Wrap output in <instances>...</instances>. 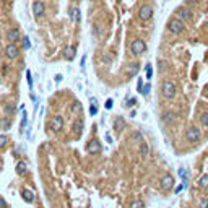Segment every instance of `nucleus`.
Returning <instances> with one entry per match:
<instances>
[{"mask_svg": "<svg viewBox=\"0 0 208 208\" xmlns=\"http://www.w3.org/2000/svg\"><path fill=\"white\" fill-rule=\"evenodd\" d=\"M163 96H164L166 99H173L176 98V93H177V86H176V83H173L171 80H166L164 83H163Z\"/></svg>", "mask_w": 208, "mask_h": 208, "instance_id": "nucleus-1", "label": "nucleus"}, {"mask_svg": "<svg viewBox=\"0 0 208 208\" xmlns=\"http://www.w3.org/2000/svg\"><path fill=\"white\" fill-rule=\"evenodd\" d=\"M167 29H169L173 34H181L182 31L185 29V23H184L179 17H176L167 23Z\"/></svg>", "mask_w": 208, "mask_h": 208, "instance_id": "nucleus-2", "label": "nucleus"}, {"mask_svg": "<svg viewBox=\"0 0 208 208\" xmlns=\"http://www.w3.org/2000/svg\"><path fill=\"white\" fill-rule=\"evenodd\" d=\"M145 50H146V44H145L143 39H135V41L130 44V52L133 55H140V54H143Z\"/></svg>", "mask_w": 208, "mask_h": 208, "instance_id": "nucleus-3", "label": "nucleus"}, {"mask_svg": "<svg viewBox=\"0 0 208 208\" xmlns=\"http://www.w3.org/2000/svg\"><path fill=\"white\" fill-rule=\"evenodd\" d=\"M151 17H153V7L151 5H143L142 8L138 11V18L142 20V21H148Z\"/></svg>", "mask_w": 208, "mask_h": 208, "instance_id": "nucleus-4", "label": "nucleus"}, {"mask_svg": "<svg viewBox=\"0 0 208 208\" xmlns=\"http://www.w3.org/2000/svg\"><path fill=\"white\" fill-rule=\"evenodd\" d=\"M33 13L36 18H41L44 13H46V5L41 2V0H34L33 2Z\"/></svg>", "mask_w": 208, "mask_h": 208, "instance_id": "nucleus-5", "label": "nucleus"}, {"mask_svg": "<svg viewBox=\"0 0 208 208\" xmlns=\"http://www.w3.org/2000/svg\"><path fill=\"white\" fill-rule=\"evenodd\" d=\"M173 185H174V177L171 174H166L164 177H161V181H159V187H161L164 192L173 189Z\"/></svg>", "mask_w": 208, "mask_h": 208, "instance_id": "nucleus-6", "label": "nucleus"}, {"mask_svg": "<svg viewBox=\"0 0 208 208\" xmlns=\"http://www.w3.org/2000/svg\"><path fill=\"white\" fill-rule=\"evenodd\" d=\"M20 54V49L17 47V44L15 42H8V46L5 47V55L8 59H17Z\"/></svg>", "mask_w": 208, "mask_h": 208, "instance_id": "nucleus-7", "label": "nucleus"}, {"mask_svg": "<svg viewBox=\"0 0 208 208\" xmlns=\"http://www.w3.org/2000/svg\"><path fill=\"white\" fill-rule=\"evenodd\" d=\"M63 127V119L60 115H54V117L50 119V130L52 132H59Z\"/></svg>", "mask_w": 208, "mask_h": 208, "instance_id": "nucleus-8", "label": "nucleus"}, {"mask_svg": "<svg viewBox=\"0 0 208 208\" xmlns=\"http://www.w3.org/2000/svg\"><path fill=\"white\" fill-rule=\"evenodd\" d=\"M86 151L90 154H98L99 151H101V143H99L98 140H91V142L86 145Z\"/></svg>", "mask_w": 208, "mask_h": 208, "instance_id": "nucleus-9", "label": "nucleus"}, {"mask_svg": "<svg viewBox=\"0 0 208 208\" xmlns=\"http://www.w3.org/2000/svg\"><path fill=\"white\" fill-rule=\"evenodd\" d=\"M5 38H7V41H8V42H17L20 39V29H18V28H10V29L7 31Z\"/></svg>", "mask_w": 208, "mask_h": 208, "instance_id": "nucleus-10", "label": "nucleus"}, {"mask_svg": "<svg viewBox=\"0 0 208 208\" xmlns=\"http://www.w3.org/2000/svg\"><path fill=\"white\" fill-rule=\"evenodd\" d=\"M185 138L189 140V142H197L200 138V130L197 127H190V129L185 132Z\"/></svg>", "mask_w": 208, "mask_h": 208, "instance_id": "nucleus-11", "label": "nucleus"}, {"mask_svg": "<svg viewBox=\"0 0 208 208\" xmlns=\"http://www.w3.org/2000/svg\"><path fill=\"white\" fill-rule=\"evenodd\" d=\"M176 13H177V17L181 18L182 21H187V20H190V18H192V11L187 8V7H179Z\"/></svg>", "mask_w": 208, "mask_h": 208, "instance_id": "nucleus-12", "label": "nucleus"}, {"mask_svg": "<svg viewBox=\"0 0 208 208\" xmlns=\"http://www.w3.org/2000/svg\"><path fill=\"white\" fill-rule=\"evenodd\" d=\"M83 127H85V121H83L81 117H77V119H75V121H73V124H72V130H73L77 135H80V133H81Z\"/></svg>", "mask_w": 208, "mask_h": 208, "instance_id": "nucleus-13", "label": "nucleus"}, {"mask_svg": "<svg viewBox=\"0 0 208 208\" xmlns=\"http://www.w3.org/2000/svg\"><path fill=\"white\" fill-rule=\"evenodd\" d=\"M75 55H77V47L75 46L65 47V50H63V59H67V60H73Z\"/></svg>", "mask_w": 208, "mask_h": 208, "instance_id": "nucleus-14", "label": "nucleus"}, {"mask_svg": "<svg viewBox=\"0 0 208 208\" xmlns=\"http://www.w3.org/2000/svg\"><path fill=\"white\" fill-rule=\"evenodd\" d=\"M138 70H140V65H138L137 62H132V63H129V67H127L125 73L129 75V77H133V75L138 73Z\"/></svg>", "mask_w": 208, "mask_h": 208, "instance_id": "nucleus-15", "label": "nucleus"}, {"mask_svg": "<svg viewBox=\"0 0 208 208\" xmlns=\"http://www.w3.org/2000/svg\"><path fill=\"white\" fill-rule=\"evenodd\" d=\"M34 192L33 190H29V189H25L23 190V200L25 202H28V203H31V202H34Z\"/></svg>", "mask_w": 208, "mask_h": 208, "instance_id": "nucleus-16", "label": "nucleus"}, {"mask_svg": "<svg viewBox=\"0 0 208 208\" xmlns=\"http://www.w3.org/2000/svg\"><path fill=\"white\" fill-rule=\"evenodd\" d=\"M124 127H125V121H124V117H115V121H114V130L115 132H121Z\"/></svg>", "mask_w": 208, "mask_h": 208, "instance_id": "nucleus-17", "label": "nucleus"}, {"mask_svg": "<svg viewBox=\"0 0 208 208\" xmlns=\"http://www.w3.org/2000/svg\"><path fill=\"white\" fill-rule=\"evenodd\" d=\"M140 154H142V158L150 156V146H148V143L142 142V145H140Z\"/></svg>", "mask_w": 208, "mask_h": 208, "instance_id": "nucleus-18", "label": "nucleus"}, {"mask_svg": "<svg viewBox=\"0 0 208 208\" xmlns=\"http://www.w3.org/2000/svg\"><path fill=\"white\" fill-rule=\"evenodd\" d=\"M197 184H198L200 187H203V189H208V174L200 176V177L197 179Z\"/></svg>", "mask_w": 208, "mask_h": 208, "instance_id": "nucleus-19", "label": "nucleus"}, {"mask_svg": "<svg viewBox=\"0 0 208 208\" xmlns=\"http://www.w3.org/2000/svg\"><path fill=\"white\" fill-rule=\"evenodd\" d=\"M176 117H177V115H176L174 112H166L164 115H163V122H164V124H171V122L176 121Z\"/></svg>", "mask_w": 208, "mask_h": 208, "instance_id": "nucleus-20", "label": "nucleus"}, {"mask_svg": "<svg viewBox=\"0 0 208 208\" xmlns=\"http://www.w3.org/2000/svg\"><path fill=\"white\" fill-rule=\"evenodd\" d=\"M26 163L25 161H20L18 164H17V173L18 174H26Z\"/></svg>", "mask_w": 208, "mask_h": 208, "instance_id": "nucleus-21", "label": "nucleus"}, {"mask_svg": "<svg viewBox=\"0 0 208 208\" xmlns=\"http://www.w3.org/2000/svg\"><path fill=\"white\" fill-rule=\"evenodd\" d=\"M179 176H181V177H182L184 184H187V182H189V173H187V169H184V167H181V169H179Z\"/></svg>", "mask_w": 208, "mask_h": 208, "instance_id": "nucleus-22", "label": "nucleus"}, {"mask_svg": "<svg viewBox=\"0 0 208 208\" xmlns=\"http://www.w3.org/2000/svg\"><path fill=\"white\" fill-rule=\"evenodd\" d=\"M70 18H72V21H78L80 20V10L78 8L70 10Z\"/></svg>", "mask_w": 208, "mask_h": 208, "instance_id": "nucleus-23", "label": "nucleus"}, {"mask_svg": "<svg viewBox=\"0 0 208 208\" xmlns=\"http://www.w3.org/2000/svg\"><path fill=\"white\" fill-rule=\"evenodd\" d=\"M132 140H133V142H143V135H142V132H133V133H132Z\"/></svg>", "mask_w": 208, "mask_h": 208, "instance_id": "nucleus-24", "label": "nucleus"}, {"mask_svg": "<svg viewBox=\"0 0 208 208\" xmlns=\"http://www.w3.org/2000/svg\"><path fill=\"white\" fill-rule=\"evenodd\" d=\"M72 112H75V114H80V112H81V104H80L78 101L73 102V106H72Z\"/></svg>", "mask_w": 208, "mask_h": 208, "instance_id": "nucleus-25", "label": "nucleus"}, {"mask_svg": "<svg viewBox=\"0 0 208 208\" xmlns=\"http://www.w3.org/2000/svg\"><path fill=\"white\" fill-rule=\"evenodd\" d=\"M96 112H98V109H96V99L91 98V107H90V114L94 115Z\"/></svg>", "mask_w": 208, "mask_h": 208, "instance_id": "nucleus-26", "label": "nucleus"}, {"mask_svg": "<svg viewBox=\"0 0 208 208\" xmlns=\"http://www.w3.org/2000/svg\"><path fill=\"white\" fill-rule=\"evenodd\" d=\"M130 208H145V205H143L142 200H135V202L130 203Z\"/></svg>", "mask_w": 208, "mask_h": 208, "instance_id": "nucleus-27", "label": "nucleus"}, {"mask_svg": "<svg viewBox=\"0 0 208 208\" xmlns=\"http://www.w3.org/2000/svg\"><path fill=\"white\" fill-rule=\"evenodd\" d=\"M145 72H146V78L150 80L151 77H153V65H151V63H148L146 69H145Z\"/></svg>", "mask_w": 208, "mask_h": 208, "instance_id": "nucleus-28", "label": "nucleus"}, {"mask_svg": "<svg viewBox=\"0 0 208 208\" xmlns=\"http://www.w3.org/2000/svg\"><path fill=\"white\" fill-rule=\"evenodd\" d=\"M200 122H202V125L208 127V112H205V114L200 115Z\"/></svg>", "mask_w": 208, "mask_h": 208, "instance_id": "nucleus-29", "label": "nucleus"}, {"mask_svg": "<svg viewBox=\"0 0 208 208\" xmlns=\"http://www.w3.org/2000/svg\"><path fill=\"white\" fill-rule=\"evenodd\" d=\"M13 111H15V106H13V104H7V106H5V112L7 114H8V115H11V114H13Z\"/></svg>", "mask_w": 208, "mask_h": 208, "instance_id": "nucleus-30", "label": "nucleus"}, {"mask_svg": "<svg viewBox=\"0 0 208 208\" xmlns=\"http://www.w3.org/2000/svg\"><path fill=\"white\" fill-rule=\"evenodd\" d=\"M7 142H8V138H7V135H0V148H3L7 145Z\"/></svg>", "mask_w": 208, "mask_h": 208, "instance_id": "nucleus-31", "label": "nucleus"}, {"mask_svg": "<svg viewBox=\"0 0 208 208\" xmlns=\"http://www.w3.org/2000/svg\"><path fill=\"white\" fill-rule=\"evenodd\" d=\"M23 47H25V49H29V47H31L29 38H23Z\"/></svg>", "mask_w": 208, "mask_h": 208, "instance_id": "nucleus-32", "label": "nucleus"}, {"mask_svg": "<svg viewBox=\"0 0 208 208\" xmlns=\"http://www.w3.org/2000/svg\"><path fill=\"white\" fill-rule=\"evenodd\" d=\"M26 78H28V85L33 90V78H31V72H26Z\"/></svg>", "mask_w": 208, "mask_h": 208, "instance_id": "nucleus-33", "label": "nucleus"}, {"mask_svg": "<svg viewBox=\"0 0 208 208\" xmlns=\"http://www.w3.org/2000/svg\"><path fill=\"white\" fill-rule=\"evenodd\" d=\"M198 205H200V208H208V198H202Z\"/></svg>", "mask_w": 208, "mask_h": 208, "instance_id": "nucleus-34", "label": "nucleus"}, {"mask_svg": "<svg viewBox=\"0 0 208 208\" xmlns=\"http://www.w3.org/2000/svg\"><path fill=\"white\" fill-rule=\"evenodd\" d=\"M150 90H151V86H150V85H146V86H143V90L140 91V93H142L143 96H146L148 93H150Z\"/></svg>", "mask_w": 208, "mask_h": 208, "instance_id": "nucleus-35", "label": "nucleus"}, {"mask_svg": "<svg viewBox=\"0 0 208 208\" xmlns=\"http://www.w3.org/2000/svg\"><path fill=\"white\" fill-rule=\"evenodd\" d=\"M112 106H114V101H112V99H107L106 104H104V107H106V109H112Z\"/></svg>", "mask_w": 208, "mask_h": 208, "instance_id": "nucleus-36", "label": "nucleus"}, {"mask_svg": "<svg viewBox=\"0 0 208 208\" xmlns=\"http://www.w3.org/2000/svg\"><path fill=\"white\" fill-rule=\"evenodd\" d=\"M135 104H137V99L132 98V99H129V102H127V107H133Z\"/></svg>", "mask_w": 208, "mask_h": 208, "instance_id": "nucleus-37", "label": "nucleus"}, {"mask_svg": "<svg viewBox=\"0 0 208 208\" xmlns=\"http://www.w3.org/2000/svg\"><path fill=\"white\" fill-rule=\"evenodd\" d=\"M26 122H28V117H26V112L23 114V121H21V129H25L26 127Z\"/></svg>", "mask_w": 208, "mask_h": 208, "instance_id": "nucleus-38", "label": "nucleus"}, {"mask_svg": "<svg viewBox=\"0 0 208 208\" xmlns=\"http://www.w3.org/2000/svg\"><path fill=\"white\" fill-rule=\"evenodd\" d=\"M0 208H8V206H7V202L2 197H0Z\"/></svg>", "mask_w": 208, "mask_h": 208, "instance_id": "nucleus-39", "label": "nucleus"}, {"mask_svg": "<svg viewBox=\"0 0 208 208\" xmlns=\"http://www.w3.org/2000/svg\"><path fill=\"white\" fill-rule=\"evenodd\" d=\"M2 127H3V129H8V127H10V121H7V119H5V121L2 122Z\"/></svg>", "mask_w": 208, "mask_h": 208, "instance_id": "nucleus-40", "label": "nucleus"}, {"mask_svg": "<svg viewBox=\"0 0 208 208\" xmlns=\"http://www.w3.org/2000/svg\"><path fill=\"white\" fill-rule=\"evenodd\" d=\"M106 140H107V143H112V137L109 133H106Z\"/></svg>", "mask_w": 208, "mask_h": 208, "instance_id": "nucleus-41", "label": "nucleus"}, {"mask_svg": "<svg viewBox=\"0 0 208 208\" xmlns=\"http://www.w3.org/2000/svg\"><path fill=\"white\" fill-rule=\"evenodd\" d=\"M55 81L60 83V81H62V75H55Z\"/></svg>", "mask_w": 208, "mask_h": 208, "instance_id": "nucleus-42", "label": "nucleus"}, {"mask_svg": "<svg viewBox=\"0 0 208 208\" xmlns=\"http://www.w3.org/2000/svg\"><path fill=\"white\" fill-rule=\"evenodd\" d=\"M104 62H106V63L111 62V57H109V55H104Z\"/></svg>", "mask_w": 208, "mask_h": 208, "instance_id": "nucleus-43", "label": "nucleus"}, {"mask_svg": "<svg viewBox=\"0 0 208 208\" xmlns=\"http://www.w3.org/2000/svg\"><path fill=\"white\" fill-rule=\"evenodd\" d=\"M85 62H86V57L83 55V57H81V67H85Z\"/></svg>", "mask_w": 208, "mask_h": 208, "instance_id": "nucleus-44", "label": "nucleus"}]
</instances>
